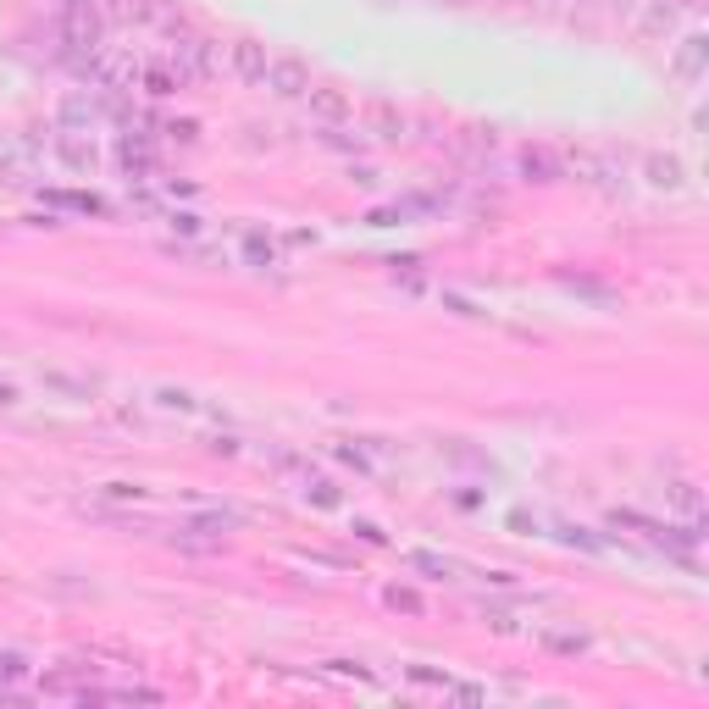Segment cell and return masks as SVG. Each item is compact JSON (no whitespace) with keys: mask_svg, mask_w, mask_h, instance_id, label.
<instances>
[{"mask_svg":"<svg viewBox=\"0 0 709 709\" xmlns=\"http://www.w3.org/2000/svg\"><path fill=\"white\" fill-rule=\"evenodd\" d=\"M167 61H172V73L183 78V84H205V78H217V67H222V56H217V45L205 34H172V50H167Z\"/></svg>","mask_w":709,"mask_h":709,"instance_id":"1","label":"cell"},{"mask_svg":"<svg viewBox=\"0 0 709 709\" xmlns=\"http://www.w3.org/2000/svg\"><path fill=\"white\" fill-rule=\"evenodd\" d=\"M349 183H361V189H377V172H372V167H349Z\"/></svg>","mask_w":709,"mask_h":709,"instance_id":"18","label":"cell"},{"mask_svg":"<svg viewBox=\"0 0 709 709\" xmlns=\"http://www.w3.org/2000/svg\"><path fill=\"white\" fill-rule=\"evenodd\" d=\"M277 100H305V89H311V67H305L300 56H272L266 61V84Z\"/></svg>","mask_w":709,"mask_h":709,"instance_id":"3","label":"cell"},{"mask_svg":"<svg viewBox=\"0 0 709 709\" xmlns=\"http://www.w3.org/2000/svg\"><path fill=\"white\" fill-rule=\"evenodd\" d=\"M693 0H649L643 6V17H637V34H649V39H671L682 23H693Z\"/></svg>","mask_w":709,"mask_h":709,"instance_id":"2","label":"cell"},{"mask_svg":"<svg viewBox=\"0 0 709 709\" xmlns=\"http://www.w3.org/2000/svg\"><path fill=\"white\" fill-rule=\"evenodd\" d=\"M665 499H671V510L682 521H704V493H698V482H671V488H665Z\"/></svg>","mask_w":709,"mask_h":709,"instance_id":"11","label":"cell"},{"mask_svg":"<svg viewBox=\"0 0 709 709\" xmlns=\"http://www.w3.org/2000/svg\"><path fill=\"white\" fill-rule=\"evenodd\" d=\"M516 6H532V0H516Z\"/></svg>","mask_w":709,"mask_h":709,"instance_id":"20","label":"cell"},{"mask_svg":"<svg viewBox=\"0 0 709 709\" xmlns=\"http://www.w3.org/2000/svg\"><path fill=\"white\" fill-rule=\"evenodd\" d=\"M139 84H145V95L167 100V95H178V89H183V78L172 73V61H156V67H139Z\"/></svg>","mask_w":709,"mask_h":709,"instance_id":"12","label":"cell"},{"mask_svg":"<svg viewBox=\"0 0 709 709\" xmlns=\"http://www.w3.org/2000/svg\"><path fill=\"white\" fill-rule=\"evenodd\" d=\"M516 167H521V172H527V178H532V183H560V178H565V167H560V156H554V150H543V145H538V150H532V145H527V150H521V161H516Z\"/></svg>","mask_w":709,"mask_h":709,"instance_id":"10","label":"cell"},{"mask_svg":"<svg viewBox=\"0 0 709 709\" xmlns=\"http://www.w3.org/2000/svg\"><path fill=\"white\" fill-rule=\"evenodd\" d=\"M455 6H466V0H455Z\"/></svg>","mask_w":709,"mask_h":709,"instance_id":"21","label":"cell"},{"mask_svg":"<svg viewBox=\"0 0 709 709\" xmlns=\"http://www.w3.org/2000/svg\"><path fill=\"white\" fill-rule=\"evenodd\" d=\"M50 150H56V156L67 161L73 172H95V161H100V156H95V145H89V139H84L78 128H61L56 139H50Z\"/></svg>","mask_w":709,"mask_h":709,"instance_id":"9","label":"cell"},{"mask_svg":"<svg viewBox=\"0 0 709 709\" xmlns=\"http://www.w3.org/2000/svg\"><path fill=\"white\" fill-rule=\"evenodd\" d=\"M266 45L261 39H239V45H228V73L239 78L244 89H261L266 84Z\"/></svg>","mask_w":709,"mask_h":709,"instance_id":"5","label":"cell"},{"mask_svg":"<svg viewBox=\"0 0 709 709\" xmlns=\"http://www.w3.org/2000/svg\"><path fill=\"white\" fill-rule=\"evenodd\" d=\"M649 183L654 189H682V161L676 156H649Z\"/></svg>","mask_w":709,"mask_h":709,"instance_id":"14","label":"cell"},{"mask_svg":"<svg viewBox=\"0 0 709 709\" xmlns=\"http://www.w3.org/2000/svg\"><path fill=\"white\" fill-rule=\"evenodd\" d=\"M161 405H172V410H200V399H194V394H172V388H167V394H161Z\"/></svg>","mask_w":709,"mask_h":709,"instance_id":"17","label":"cell"},{"mask_svg":"<svg viewBox=\"0 0 709 709\" xmlns=\"http://www.w3.org/2000/svg\"><path fill=\"white\" fill-rule=\"evenodd\" d=\"M405 565H410V571H421V577H433V582H444V577H455V571H460L449 554H433V549H410Z\"/></svg>","mask_w":709,"mask_h":709,"instance_id":"13","label":"cell"},{"mask_svg":"<svg viewBox=\"0 0 709 709\" xmlns=\"http://www.w3.org/2000/svg\"><path fill=\"white\" fill-rule=\"evenodd\" d=\"M111 117H122V106H117V100H100L95 89H89V95H67V100H61V122L78 128V133L100 128V122H111Z\"/></svg>","mask_w":709,"mask_h":709,"instance_id":"4","label":"cell"},{"mask_svg":"<svg viewBox=\"0 0 709 709\" xmlns=\"http://www.w3.org/2000/svg\"><path fill=\"white\" fill-rule=\"evenodd\" d=\"M0 405H17V388L12 383H0Z\"/></svg>","mask_w":709,"mask_h":709,"instance_id":"19","label":"cell"},{"mask_svg":"<svg viewBox=\"0 0 709 709\" xmlns=\"http://www.w3.org/2000/svg\"><path fill=\"white\" fill-rule=\"evenodd\" d=\"M543 643H549L554 654H582V649H588V637H582V632H543Z\"/></svg>","mask_w":709,"mask_h":709,"instance_id":"15","label":"cell"},{"mask_svg":"<svg viewBox=\"0 0 709 709\" xmlns=\"http://www.w3.org/2000/svg\"><path fill=\"white\" fill-rule=\"evenodd\" d=\"M366 133L383 139V145H399L410 133V122H405V111H394L388 100H372V106H366Z\"/></svg>","mask_w":709,"mask_h":709,"instance_id":"8","label":"cell"},{"mask_svg":"<svg viewBox=\"0 0 709 709\" xmlns=\"http://www.w3.org/2000/svg\"><path fill=\"white\" fill-rule=\"evenodd\" d=\"M704 61H709V39L693 28V34L676 45V56H671V78H676V84H698V78H704Z\"/></svg>","mask_w":709,"mask_h":709,"instance_id":"7","label":"cell"},{"mask_svg":"<svg viewBox=\"0 0 709 709\" xmlns=\"http://www.w3.org/2000/svg\"><path fill=\"white\" fill-rule=\"evenodd\" d=\"M388 604H394V610H410V615H421V599L410 588H388Z\"/></svg>","mask_w":709,"mask_h":709,"instance_id":"16","label":"cell"},{"mask_svg":"<svg viewBox=\"0 0 709 709\" xmlns=\"http://www.w3.org/2000/svg\"><path fill=\"white\" fill-rule=\"evenodd\" d=\"M305 106H311V117L322 122V128H344L349 117H355V106H349L344 89H305Z\"/></svg>","mask_w":709,"mask_h":709,"instance_id":"6","label":"cell"}]
</instances>
